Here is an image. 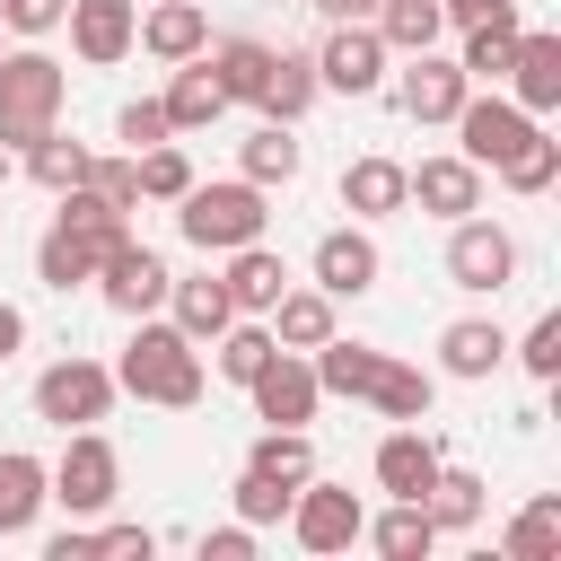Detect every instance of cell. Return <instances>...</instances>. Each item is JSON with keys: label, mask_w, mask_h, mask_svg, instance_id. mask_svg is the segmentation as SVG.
I'll return each mask as SVG.
<instances>
[{"label": "cell", "mask_w": 561, "mask_h": 561, "mask_svg": "<svg viewBox=\"0 0 561 561\" xmlns=\"http://www.w3.org/2000/svg\"><path fill=\"white\" fill-rule=\"evenodd\" d=\"M44 500H53V473H44V456H26V447H0V535H26V526L44 517Z\"/></svg>", "instance_id": "obj_27"}, {"label": "cell", "mask_w": 561, "mask_h": 561, "mask_svg": "<svg viewBox=\"0 0 561 561\" xmlns=\"http://www.w3.org/2000/svg\"><path fill=\"white\" fill-rule=\"evenodd\" d=\"M61 26H70V53H79L88 70H114V61H131L140 9H131V0H70Z\"/></svg>", "instance_id": "obj_15"}, {"label": "cell", "mask_w": 561, "mask_h": 561, "mask_svg": "<svg viewBox=\"0 0 561 561\" xmlns=\"http://www.w3.org/2000/svg\"><path fill=\"white\" fill-rule=\"evenodd\" d=\"M386 88H394V105L412 114V123H456V105L473 96V79L430 44V53H403V70H386Z\"/></svg>", "instance_id": "obj_10"}, {"label": "cell", "mask_w": 561, "mask_h": 561, "mask_svg": "<svg viewBox=\"0 0 561 561\" xmlns=\"http://www.w3.org/2000/svg\"><path fill=\"white\" fill-rule=\"evenodd\" d=\"M500 368H508V333H500L491 316H456V324L438 333V377L482 386V377H500Z\"/></svg>", "instance_id": "obj_18"}, {"label": "cell", "mask_w": 561, "mask_h": 561, "mask_svg": "<svg viewBox=\"0 0 561 561\" xmlns=\"http://www.w3.org/2000/svg\"><path fill=\"white\" fill-rule=\"evenodd\" d=\"M272 53H280V44H263V35H210V44H202V61H210V79H219L228 105H254V96H263Z\"/></svg>", "instance_id": "obj_20"}, {"label": "cell", "mask_w": 561, "mask_h": 561, "mask_svg": "<svg viewBox=\"0 0 561 561\" xmlns=\"http://www.w3.org/2000/svg\"><path fill=\"white\" fill-rule=\"evenodd\" d=\"M500 552H508V561H552V552H561V500H552V491H535V500L508 517Z\"/></svg>", "instance_id": "obj_39"}, {"label": "cell", "mask_w": 561, "mask_h": 561, "mask_svg": "<svg viewBox=\"0 0 561 561\" xmlns=\"http://www.w3.org/2000/svg\"><path fill=\"white\" fill-rule=\"evenodd\" d=\"M114 140H123V149L140 158V149H158V140H175V123H167V105H158V96H131V105L114 114Z\"/></svg>", "instance_id": "obj_44"}, {"label": "cell", "mask_w": 561, "mask_h": 561, "mask_svg": "<svg viewBox=\"0 0 561 561\" xmlns=\"http://www.w3.org/2000/svg\"><path fill=\"white\" fill-rule=\"evenodd\" d=\"M0 53H9V35H0Z\"/></svg>", "instance_id": "obj_53"}, {"label": "cell", "mask_w": 561, "mask_h": 561, "mask_svg": "<svg viewBox=\"0 0 561 561\" xmlns=\"http://www.w3.org/2000/svg\"><path fill=\"white\" fill-rule=\"evenodd\" d=\"M88 535H96V552H105V561H149V552H158V535H149V526H131V517H105V526L88 517Z\"/></svg>", "instance_id": "obj_47"}, {"label": "cell", "mask_w": 561, "mask_h": 561, "mask_svg": "<svg viewBox=\"0 0 561 561\" xmlns=\"http://www.w3.org/2000/svg\"><path fill=\"white\" fill-rule=\"evenodd\" d=\"M88 184H96L114 210H140V167H131V149H123V158H88Z\"/></svg>", "instance_id": "obj_46"}, {"label": "cell", "mask_w": 561, "mask_h": 561, "mask_svg": "<svg viewBox=\"0 0 561 561\" xmlns=\"http://www.w3.org/2000/svg\"><path fill=\"white\" fill-rule=\"evenodd\" d=\"M254 543H263V526H245V517H228V526H202V561H254Z\"/></svg>", "instance_id": "obj_48"}, {"label": "cell", "mask_w": 561, "mask_h": 561, "mask_svg": "<svg viewBox=\"0 0 561 561\" xmlns=\"http://www.w3.org/2000/svg\"><path fill=\"white\" fill-rule=\"evenodd\" d=\"M517 26H526V9H517V0H491V9L465 26L456 70H465L473 88H500V79H508V53H517Z\"/></svg>", "instance_id": "obj_19"}, {"label": "cell", "mask_w": 561, "mask_h": 561, "mask_svg": "<svg viewBox=\"0 0 561 561\" xmlns=\"http://www.w3.org/2000/svg\"><path fill=\"white\" fill-rule=\"evenodd\" d=\"M289 543L298 552H351L359 543V526H368V508H359V491L351 482H324V473H307L298 491H289Z\"/></svg>", "instance_id": "obj_7"}, {"label": "cell", "mask_w": 561, "mask_h": 561, "mask_svg": "<svg viewBox=\"0 0 561 561\" xmlns=\"http://www.w3.org/2000/svg\"><path fill=\"white\" fill-rule=\"evenodd\" d=\"M482 9H491V0H438V18H447V26H473Z\"/></svg>", "instance_id": "obj_51"}, {"label": "cell", "mask_w": 561, "mask_h": 561, "mask_svg": "<svg viewBox=\"0 0 561 561\" xmlns=\"http://www.w3.org/2000/svg\"><path fill=\"white\" fill-rule=\"evenodd\" d=\"M0 368H9V359H0Z\"/></svg>", "instance_id": "obj_54"}, {"label": "cell", "mask_w": 561, "mask_h": 561, "mask_svg": "<svg viewBox=\"0 0 561 561\" xmlns=\"http://www.w3.org/2000/svg\"><path fill=\"white\" fill-rule=\"evenodd\" d=\"M342 210H351V219H394V210H412V202H403V158H377V149L351 158V167H342Z\"/></svg>", "instance_id": "obj_25"}, {"label": "cell", "mask_w": 561, "mask_h": 561, "mask_svg": "<svg viewBox=\"0 0 561 561\" xmlns=\"http://www.w3.org/2000/svg\"><path fill=\"white\" fill-rule=\"evenodd\" d=\"M272 351H280V342H272V324H263V316H228V333L210 342V368H219L228 386H254V368H263Z\"/></svg>", "instance_id": "obj_37"}, {"label": "cell", "mask_w": 561, "mask_h": 561, "mask_svg": "<svg viewBox=\"0 0 561 561\" xmlns=\"http://www.w3.org/2000/svg\"><path fill=\"white\" fill-rule=\"evenodd\" d=\"M447 131H456V158H473V167H500V158H508V149L535 131V114H526L517 96H500V88H491V96L473 88V96L456 105V123H447Z\"/></svg>", "instance_id": "obj_11"}, {"label": "cell", "mask_w": 561, "mask_h": 561, "mask_svg": "<svg viewBox=\"0 0 561 561\" xmlns=\"http://www.w3.org/2000/svg\"><path fill=\"white\" fill-rule=\"evenodd\" d=\"M324 26H351V18H377V0H307Z\"/></svg>", "instance_id": "obj_49"}, {"label": "cell", "mask_w": 561, "mask_h": 561, "mask_svg": "<svg viewBox=\"0 0 561 561\" xmlns=\"http://www.w3.org/2000/svg\"><path fill=\"white\" fill-rule=\"evenodd\" d=\"M298 167H307V149H298V123H254L245 140H237V175L245 184H298Z\"/></svg>", "instance_id": "obj_24"}, {"label": "cell", "mask_w": 561, "mask_h": 561, "mask_svg": "<svg viewBox=\"0 0 561 561\" xmlns=\"http://www.w3.org/2000/svg\"><path fill=\"white\" fill-rule=\"evenodd\" d=\"M438 465H447V447H438L421 421H394V430L377 438V456H368V473H377L386 500H421V491L438 482Z\"/></svg>", "instance_id": "obj_14"}, {"label": "cell", "mask_w": 561, "mask_h": 561, "mask_svg": "<svg viewBox=\"0 0 561 561\" xmlns=\"http://www.w3.org/2000/svg\"><path fill=\"white\" fill-rule=\"evenodd\" d=\"M263 324H272V342H280V351H316V342L333 333V298H324L316 280H307V289L289 280V289L272 298V316H263Z\"/></svg>", "instance_id": "obj_31"}, {"label": "cell", "mask_w": 561, "mask_h": 561, "mask_svg": "<svg viewBox=\"0 0 561 561\" xmlns=\"http://www.w3.org/2000/svg\"><path fill=\"white\" fill-rule=\"evenodd\" d=\"M167 316L210 351L219 333H228V316H237V298H228V280L219 272H193V280H167Z\"/></svg>", "instance_id": "obj_26"}, {"label": "cell", "mask_w": 561, "mask_h": 561, "mask_svg": "<svg viewBox=\"0 0 561 561\" xmlns=\"http://www.w3.org/2000/svg\"><path fill=\"white\" fill-rule=\"evenodd\" d=\"M377 359H386L377 342H342V333H324V342L307 351V368H316V386H324V394H351V403L368 394V377H377Z\"/></svg>", "instance_id": "obj_34"}, {"label": "cell", "mask_w": 561, "mask_h": 561, "mask_svg": "<svg viewBox=\"0 0 561 561\" xmlns=\"http://www.w3.org/2000/svg\"><path fill=\"white\" fill-rule=\"evenodd\" d=\"M219 280H228L237 316H272V298L289 289V263H280V254L254 237V245H237V254H228V272H219Z\"/></svg>", "instance_id": "obj_28"}, {"label": "cell", "mask_w": 561, "mask_h": 561, "mask_svg": "<svg viewBox=\"0 0 561 561\" xmlns=\"http://www.w3.org/2000/svg\"><path fill=\"white\" fill-rule=\"evenodd\" d=\"M228 500H237V517H245V526H280V517H289V482H272V473H254V465L237 473V491H228Z\"/></svg>", "instance_id": "obj_43"}, {"label": "cell", "mask_w": 561, "mask_h": 561, "mask_svg": "<svg viewBox=\"0 0 561 561\" xmlns=\"http://www.w3.org/2000/svg\"><path fill=\"white\" fill-rule=\"evenodd\" d=\"M88 158H96V149H88V140H70L61 123H53L44 140H26V149H18L26 184H44V193H70V184H88Z\"/></svg>", "instance_id": "obj_33"}, {"label": "cell", "mask_w": 561, "mask_h": 561, "mask_svg": "<svg viewBox=\"0 0 561 561\" xmlns=\"http://www.w3.org/2000/svg\"><path fill=\"white\" fill-rule=\"evenodd\" d=\"M482 473H465V465H438V482L421 491V508H430V526L438 535H465V526H482Z\"/></svg>", "instance_id": "obj_35"}, {"label": "cell", "mask_w": 561, "mask_h": 561, "mask_svg": "<svg viewBox=\"0 0 561 561\" xmlns=\"http://www.w3.org/2000/svg\"><path fill=\"white\" fill-rule=\"evenodd\" d=\"M359 543H377L386 561H430V552H438V526H430L421 500H386V517H368Z\"/></svg>", "instance_id": "obj_32"}, {"label": "cell", "mask_w": 561, "mask_h": 561, "mask_svg": "<svg viewBox=\"0 0 561 561\" xmlns=\"http://www.w3.org/2000/svg\"><path fill=\"white\" fill-rule=\"evenodd\" d=\"M114 386L131 403H158V412H193L202 403V342L175 324V316H131V342L114 359Z\"/></svg>", "instance_id": "obj_1"}, {"label": "cell", "mask_w": 561, "mask_h": 561, "mask_svg": "<svg viewBox=\"0 0 561 561\" xmlns=\"http://www.w3.org/2000/svg\"><path fill=\"white\" fill-rule=\"evenodd\" d=\"M403 202H421L430 219H465V210H482V167L456 158V149H438V158L403 167Z\"/></svg>", "instance_id": "obj_17"}, {"label": "cell", "mask_w": 561, "mask_h": 561, "mask_svg": "<svg viewBox=\"0 0 561 561\" xmlns=\"http://www.w3.org/2000/svg\"><path fill=\"white\" fill-rule=\"evenodd\" d=\"M167 280H175V272H167V254H158V245H140V237H123V245H105V263H96V280H88V289H96L114 316H158V307H167Z\"/></svg>", "instance_id": "obj_8"}, {"label": "cell", "mask_w": 561, "mask_h": 561, "mask_svg": "<svg viewBox=\"0 0 561 561\" xmlns=\"http://www.w3.org/2000/svg\"><path fill=\"white\" fill-rule=\"evenodd\" d=\"M386 70H394V53L377 44L368 18H351V26H333V35L316 44V88H333V96H377Z\"/></svg>", "instance_id": "obj_9"}, {"label": "cell", "mask_w": 561, "mask_h": 561, "mask_svg": "<svg viewBox=\"0 0 561 561\" xmlns=\"http://www.w3.org/2000/svg\"><path fill=\"white\" fill-rule=\"evenodd\" d=\"M202 44H210L202 0H158V9L140 18V35H131V53H149V61H193Z\"/></svg>", "instance_id": "obj_22"}, {"label": "cell", "mask_w": 561, "mask_h": 561, "mask_svg": "<svg viewBox=\"0 0 561 561\" xmlns=\"http://www.w3.org/2000/svg\"><path fill=\"white\" fill-rule=\"evenodd\" d=\"M359 403H377L386 421H430V403H438V377L430 368H412V359H377V377H368V394Z\"/></svg>", "instance_id": "obj_29"}, {"label": "cell", "mask_w": 561, "mask_h": 561, "mask_svg": "<svg viewBox=\"0 0 561 561\" xmlns=\"http://www.w3.org/2000/svg\"><path fill=\"white\" fill-rule=\"evenodd\" d=\"M447 280H456L465 298H500V289L517 280V237H508L500 219H482V210L447 219Z\"/></svg>", "instance_id": "obj_6"}, {"label": "cell", "mask_w": 561, "mask_h": 561, "mask_svg": "<svg viewBox=\"0 0 561 561\" xmlns=\"http://www.w3.org/2000/svg\"><path fill=\"white\" fill-rule=\"evenodd\" d=\"M245 465H254V473H272V482H289V491H298V482H307V473H316V447H307V430H263V438H254V447H245Z\"/></svg>", "instance_id": "obj_40"}, {"label": "cell", "mask_w": 561, "mask_h": 561, "mask_svg": "<svg viewBox=\"0 0 561 561\" xmlns=\"http://www.w3.org/2000/svg\"><path fill=\"white\" fill-rule=\"evenodd\" d=\"M70 105V70L44 53V44H9L0 53V149L18 158L26 140H44Z\"/></svg>", "instance_id": "obj_3"}, {"label": "cell", "mask_w": 561, "mask_h": 561, "mask_svg": "<svg viewBox=\"0 0 561 561\" xmlns=\"http://www.w3.org/2000/svg\"><path fill=\"white\" fill-rule=\"evenodd\" d=\"M96 263H105V237H88V228H70V219H53L44 228V245H35V280L44 289H88L96 280Z\"/></svg>", "instance_id": "obj_21"}, {"label": "cell", "mask_w": 561, "mask_h": 561, "mask_svg": "<svg viewBox=\"0 0 561 561\" xmlns=\"http://www.w3.org/2000/svg\"><path fill=\"white\" fill-rule=\"evenodd\" d=\"M175 228H184V245L193 254H237V245H254L263 228H272V202H263V184H245V175H219V184H184L175 193Z\"/></svg>", "instance_id": "obj_2"}, {"label": "cell", "mask_w": 561, "mask_h": 561, "mask_svg": "<svg viewBox=\"0 0 561 561\" xmlns=\"http://www.w3.org/2000/svg\"><path fill=\"white\" fill-rule=\"evenodd\" d=\"M131 167H140V202H175V193L193 184V158H184L175 140H158V149H140Z\"/></svg>", "instance_id": "obj_42"}, {"label": "cell", "mask_w": 561, "mask_h": 561, "mask_svg": "<svg viewBox=\"0 0 561 561\" xmlns=\"http://www.w3.org/2000/svg\"><path fill=\"white\" fill-rule=\"evenodd\" d=\"M44 473H53V500H61L70 517H105V508L123 500V456H114L105 430H61V456H53Z\"/></svg>", "instance_id": "obj_4"}, {"label": "cell", "mask_w": 561, "mask_h": 561, "mask_svg": "<svg viewBox=\"0 0 561 561\" xmlns=\"http://www.w3.org/2000/svg\"><path fill=\"white\" fill-rule=\"evenodd\" d=\"M158 105H167L175 131H210V123L228 114V96H219V79H210L202 53H193V61H167V96H158Z\"/></svg>", "instance_id": "obj_23"}, {"label": "cell", "mask_w": 561, "mask_h": 561, "mask_svg": "<svg viewBox=\"0 0 561 561\" xmlns=\"http://www.w3.org/2000/svg\"><path fill=\"white\" fill-rule=\"evenodd\" d=\"M18 342H26V316H18V307H9V298H0V359H9V351H18Z\"/></svg>", "instance_id": "obj_50"}, {"label": "cell", "mask_w": 561, "mask_h": 561, "mask_svg": "<svg viewBox=\"0 0 561 561\" xmlns=\"http://www.w3.org/2000/svg\"><path fill=\"white\" fill-rule=\"evenodd\" d=\"M114 368L105 359H88V351H70V359H53L44 377H35V421H53V430H96L105 412H114Z\"/></svg>", "instance_id": "obj_5"}, {"label": "cell", "mask_w": 561, "mask_h": 561, "mask_svg": "<svg viewBox=\"0 0 561 561\" xmlns=\"http://www.w3.org/2000/svg\"><path fill=\"white\" fill-rule=\"evenodd\" d=\"M9 175H18V158H9V149H0V184H9Z\"/></svg>", "instance_id": "obj_52"}, {"label": "cell", "mask_w": 561, "mask_h": 561, "mask_svg": "<svg viewBox=\"0 0 561 561\" xmlns=\"http://www.w3.org/2000/svg\"><path fill=\"white\" fill-rule=\"evenodd\" d=\"M254 421L263 430H307L316 421V403H324V386H316V368H307V351H272L263 368H254Z\"/></svg>", "instance_id": "obj_12"}, {"label": "cell", "mask_w": 561, "mask_h": 561, "mask_svg": "<svg viewBox=\"0 0 561 561\" xmlns=\"http://www.w3.org/2000/svg\"><path fill=\"white\" fill-rule=\"evenodd\" d=\"M491 175H500L508 193H526V202H535V193H552V184H561V140L535 123V131H526V140H517V149H508Z\"/></svg>", "instance_id": "obj_36"}, {"label": "cell", "mask_w": 561, "mask_h": 561, "mask_svg": "<svg viewBox=\"0 0 561 561\" xmlns=\"http://www.w3.org/2000/svg\"><path fill=\"white\" fill-rule=\"evenodd\" d=\"M61 9H70V0H0V35H18V44H44V35L61 26Z\"/></svg>", "instance_id": "obj_45"}, {"label": "cell", "mask_w": 561, "mask_h": 561, "mask_svg": "<svg viewBox=\"0 0 561 561\" xmlns=\"http://www.w3.org/2000/svg\"><path fill=\"white\" fill-rule=\"evenodd\" d=\"M508 359H517L535 386H552V377H561V307H543V316L526 324V342H508Z\"/></svg>", "instance_id": "obj_41"}, {"label": "cell", "mask_w": 561, "mask_h": 561, "mask_svg": "<svg viewBox=\"0 0 561 561\" xmlns=\"http://www.w3.org/2000/svg\"><path fill=\"white\" fill-rule=\"evenodd\" d=\"M316 96H324V88H316V53H289V44H280V53H272V79H263V96H254V114H263V123H298Z\"/></svg>", "instance_id": "obj_30"}, {"label": "cell", "mask_w": 561, "mask_h": 561, "mask_svg": "<svg viewBox=\"0 0 561 561\" xmlns=\"http://www.w3.org/2000/svg\"><path fill=\"white\" fill-rule=\"evenodd\" d=\"M377 44L386 53H430L438 35H447V18H438V0H377Z\"/></svg>", "instance_id": "obj_38"}, {"label": "cell", "mask_w": 561, "mask_h": 561, "mask_svg": "<svg viewBox=\"0 0 561 561\" xmlns=\"http://www.w3.org/2000/svg\"><path fill=\"white\" fill-rule=\"evenodd\" d=\"M535 123L561 114V35L552 26H517V53H508V79H500Z\"/></svg>", "instance_id": "obj_16"}, {"label": "cell", "mask_w": 561, "mask_h": 561, "mask_svg": "<svg viewBox=\"0 0 561 561\" xmlns=\"http://www.w3.org/2000/svg\"><path fill=\"white\" fill-rule=\"evenodd\" d=\"M316 289L324 298H368L377 280H386V254H377V237H368V219H351V228H324L316 237Z\"/></svg>", "instance_id": "obj_13"}]
</instances>
